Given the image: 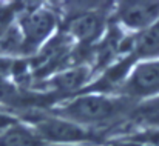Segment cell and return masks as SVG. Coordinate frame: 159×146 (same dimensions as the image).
Instances as JSON below:
<instances>
[{"label": "cell", "instance_id": "9", "mask_svg": "<svg viewBox=\"0 0 159 146\" xmlns=\"http://www.w3.org/2000/svg\"><path fill=\"white\" fill-rule=\"evenodd\" d=\"M131 54L134 58L153 60L159 58V20L147 28L145 31L139 32L131 42Z\"/></svg>", "mask_w": 159, "mask_h": 146}, {"label": "cell", "instance_id": "4", "mask_svg": "<svg viewBox=\"0 0 159 146\" xmlns=\"http://www.w3.org/2000/svg\"><path fill=\"white\" fill-rule=\"evenodd\" d=\"M107 12L104 9H80L74 12L66 25L65 32L80 46L91 48L105 32Z\"/></svg>", "mask_w": 159, "mask_h": 146}, {"label": "cell", "instance_id": "10", "mask_svg": "<svg viewBox=\"0 0 159 146\" xmlns=\"http://www.w3.org/2000/svg\"><path fill=\"white\" fill-rule=\"evenodd\" d=\"M0 146H47L45 142L25 128L14 126L0 134Z\"/></svg>", "mask_w": 159, "mask_h": 146}, {"label": "cell", "instance_id": "14", "mask_svg": "<svg viewBox=\"0 0 159 146\" xmlns=\"http://www.w3.org/2000/svg\"><path fill=\"white\" fill-rule=\"evenodd\" d=\"M111 146H145V145L134 140V142H128V143H116V145H111Z\"/></svg>", "mask_w": 159, "mask_h": 146}, {"label": "cell", "instance_id": "8", "mask_svg": "<svg viewBox=\"0 0 159 146\" xmlns=\"http://www.w3.org/2000/svg\"><path fill=\"white\" fill-rule=\"evenodd\" d=\"M93 71L84 65H74L56 72L51 79V86L60 92H74L87 85Z\"/></svg>", "mask_w": 159, "mask_h": 146}, {"label": "cell", "instance_id": "3", "mask_svg": "<svg viewBox=\"0 0 159 146\" xmlns=\"http://www.w3.org/2000/svg\"><path fill=\"white\" fill-rule=\"evenodd\" d=\"M74 40L65 32L60 31L36 52L33 60V72L39 77H45L50 72H59L65 69V65L73 57Z\"/></svg>", "mask_w": 159, "mask_h": 146}, {"label": "cell", "instance_id": "13", "mask_svg": "<svg viewBox=\"0 0 159 146\" xmlns=\"http://www.w3.org/2000/svg\"><path fill=\"white\" fill-rule=\"evenodd\" d=\"M12 23V9H0V37Z\"/></svg>", "mask_w": 159, "mask_h": 146}, {"label": "cell", "instance_id": "1", "mask_svg": "<svg viewBox=\"0 0 159 146\" xmlns=\"http://www.w3.org/2000/svg\"><path fill=\"white\" fill-rule=\"evenodd\" d=\"M130 98L113 97L101 92L84 94L73 98L60 109L56 111L57 117L73 122L79 126L88 125H105L117 117L124 115L130 108Z\"/></svg>", "mask_w": 159, "mask_h": 146}, {"label": "cell", "instance_id": "5", "mask_svg": "<svg viewBox=\"0 0 159 146\" xmlns=\"http://www.w3.org/2000/svg\"><path fill=\"white\" fill-rule=\"evenodd\" d=\"M124 97H152L159 92V58L138 63L122 85Z\"/></svg>", "mask_w": 159, "mask_h": 146}, {"label": "cell", "instance_id": "7", "mask_svg": "<svg viewBox=\"0 0 159 146\" xmlns=\"http://www.w3.org/2000/svg\"><path fill=\"white\" fill-rule=\"evenodd\" d=\"M116 19L125 28L142 32L159 20V2H120Z\"/></svg>", "mask_w": 159, "mask_h": 146}, {"label": "cell", "instance_id": "12", "mask_svg": "<svg viewBox=\"0 0 159 146\" xmlns=\"http://www.w3.org/2000/svg\"><path fill=\"white\" fill-rule=\"evenodd\" d=\"M19 98V94L12 85H9L6 80L0 77V101L5 103H14Z\"/></svg>", "mask_w": 159, "mask_h": 146}, {"label": "cell", "instance_id": "2", "mask_svg": "<svg viewBox=\"0 0 159 146\" xmlns=\"http://www.w3.org/2000/svg\"><path fill=\"white\" fill-rule=\"evenodd\" d=\"M17 25L23 36L25 54H36L54 36L57 15L53 9L34 6L22 11Z\"/></svg>", "mask_w": 159, "mask_h": 146}, {"label": "cell", "instance_id": "11", "mask_svg": "<svg viewBox=\"0 0 159 146\" xmlns=\"http://www.w3.org/2000/svg\"><path fill=\"white\" fill-rule=\"evenodd\" d=\"M0 54L2 55H20L25 54L23 45V36L20 32V28L16 23H11L6 31L0 37Z\"/></svg>", "mask_w": 159, "mask_h": 146}, {"label": "cell", "instance_id": "6", "mask_svg": "<svg viewBox=\"0 0 159 146\" xmlns=\"http://www.w3.org/2000/svg\"><path fill=\"white\" fill-rule=\"evenodd\" d=\"M36 134L45 142L54 143H79L93 140L91 132L84 129L73 122H68L60 117L42 118L36 123Z\"/></svg>", "mask_w": 159, "mask_h": 146}]
</instances>
